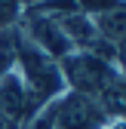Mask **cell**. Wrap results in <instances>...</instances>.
Listing matches in <instances>:
<instances>
[{
	"label": "cell",
	"instance_id": "cell-1",
	"mask_svg": "<svg viewBox=\"0 0 126 129\" xmlns=\"http://www.w3.org/2000/svg\"><path fill=\"white\" fill-rule=\"evenodd\" d=\"M15 74L22 77V86L28 92V111H31V117H34L40 108H46L49 102H55V99L65 95V80H61L58 61H52L49 55H43L37 46H31L22 34H19Z\"/></svg>",
	"mask_w": 126,
	"mask_h": 129
},
{
	"label": "cell",
	"instance_id": "cell-2",
	"mask_svg": "<svg viewBox=\"0 0 126 129\" xmlns=\"http://www.w3.org/2000/svg\"><path fill=\"white\" fill-rule=\"evenodd\" d=\"M58 68H61V80H65V92H80V95H92V99H102L105 89L123 74V68L83 49L65 55Z\"/></svg>",
	"mask_w": 126,
	"mask_h": 129
},
{
	"label": "cell",
	"instance_id": "cell-3",
	"mask_svg": "<svg viewBox=\"0 0 126 129\" xmlns=\"http://www.w3.org/2000/svg\"><path fill=\"white\" fill-rule=\"evenodd\" d=\"M111 123L99 99L80 92H65L55 102V129H105Z\"/></svg>",
	"mask_w": 126,
	"mask_h": 129
},
{
	"label": "cell",
	"instance_id": "cell-4",
	"mask_svg": "<svg viewBox=\"0 0 126 129\" xmlns=\"http://www.w3.org/2000/svg\"><path fill=\"white\" fill-rule=\"evenodd\" d=\"M92 25H96V37L105 40L108 46H114L120 58H126V0L92 15Z\"/></svg>",
	"mask_w": 126,
	"mask_h": 129
},
{
	"label": "cell",
	"instance_id": "cell-5",
	"mask_svg": "<svg viewBox=\"0 0 126 129\" xmlns=\"http://www.w3.org/2000/svg\"><path fill=\"white\" fill-rule=\"evenodd\" d=\"M22 15H25V9H22L19 0H0V31L3 28H15Z\"/></svg>",
	"mask_w": 126,
	"mask_h": 129
},
{
	"label": "cell",
	"instance_id": "cell-6",
	"mask_svg": "<svg viewBox=\"0 0 126 129\" xmlns=\"http://www.w3.org/2000/svg\"><path fill=\"white\" fill-rule=\"evenodd\" d=\"M105 129H126V120H111Z\"/></svg>",
	"mask_w": 126,
	"mask_h": 129
},
{
	"label": "cell",
	"instance_id": "cell-7",
	"mask_svg": "<svg viewBox=\"0 0 126 129\" xmlns=\"http://www.w3.org/2000/svg\"><path fill=\"white\" fill-rule=\"evenodd\" d=\"M19 3H22V9H25V12H28V9H34V6H37V3H40V0H19Z\"/></svg>",
	"mask_w": 126,
	"mask_h": 129
},
{
	"label": "cell",
	"instance_id": "cell-8",
	"mask_svg": "<svg viewBox=\"0 0 126 129\" xmlns=\"http://www.w3.org/2000/svg\"><path fill=\"white\" fill-rule=\"evenodd\" d=\"M123 71H126V58H123Z\"/></svg>",
	"mask_w": 126,
	"mask_h": 129
}]
</instances>
